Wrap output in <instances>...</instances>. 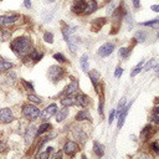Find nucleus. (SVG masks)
<instances>
[{"instance_id": "473e14b6", "label": "nucleus", "mask_w": 159, "mask_h": 159, "mask_svg": "<svg viewBox=\"0 0 159 159\" xmlns=\"http://www.w3.org/2000/svg\"><path fill=\"white\" fill-rule=\"evenodd\" d=\"M43 40H45L46 42L52 43V42H53V35H52L51 32H46V34L43 35Z\"/></svg>"}, {"instance_id": "f257e3e1", "label": "nucleus", "mask_w": 159, "mask_h": 159, "mask_svg": "<svg viewBox=\"0 0 159 159\" xmlns=\"http://www.w3.org/2000/svg\"><path fill=\"white\" fill-rule=\"evenodd\" d=\"M12 51L19 56H25L31 50V42L27 37H17L11 41L10 43Z\"/></svg>"}, {"instance_id": "4be33fe9", "label": "nucleus", "mask_w": 159, "mask_h": 159, "mask_svg": "<svg viewBox=\"0 0 159 159\" xmlns=\"http://www.w3.org/2000/svg\"><path fill=\"white\" fill-rule=\"evenodd\" d=\"M93 150H94V153H96L98 157H102L103 153H104L103 145H102L101 143H98V142H94V143H93Z\"/></svg>"}, {"instance_id": "aec40b11", "label": "nucleus", "mask_w": 159, "mask_h": 159, "mask_svg": "<svg viewBox=\"0 0 159 159\" xmlns=\"http://www.w3.org/2000/svg\"><path fill=\"white\" fill-rule=\"evenodd\" d=\"M76 119L77 120H87V119H91V116L88 113V111L83 109V111H80L76 116Z\"/></svg>"}, {"instance_id": "37998d69", "label": "nucleus", "mask_w": 159, "mask_h": 159, "mask_svg": "<svg viewBox=\"0 0 159 159\" xmlns=\"http://www.w3.org/2000/svg\"><path fill=\"white\" fill-rule=\"evenodd\" d=\"M48 155H50V153L45 152V153H40V154H39V158H47Z\"/></svg>"}, {"instance_id": "423d86ee", "label": "nucleus", "mask_w": 159, "mask_h": 159, "mask_svg": "<svg viewBox=\"0 0 159 159\" xmlns=\"http://www.w3.org/2000/svg\"><path fill=\"white\" fill-rule=\"evenodd\" d=\"M86 1L84 0H73L72 4V11L75 14H81L83 12V10H86Z\"/></svg>"}, {"instance_id": "ea45409f", "label": "nucleus", "mask_w": 159, "mask_h": 159, "mask_svg": "<svg viewBox=\"0 0 159 159\" xmlns=\"http://www.w3.org/2000/svg\"><path fill=\"white\" fill-rule=\"evenodd\" d=\"M98 112L99 114H103V102L99 101V106H98Z\"/></svg>"}, {"instance_id": "c03bdc74", "label": "nucleus", "mask_w": 159, "mask_h": 159, "mask_svg": "<svg viewBox=\"0 0 159 159\" xmlns=\"http://www.w3.org/2000/svg\"><path fill=\"white\" fill-rule=\"evenodd\" d=\"M153 120H154L155 123H159V114L154 113V114H153Z\"/></svg>"}, {"instance_id": "603ef678", "label": "nucleus", "mask_w": 159, "mask_h": 159, "mask_svg": "<svg viewBox=\"0 0 159 159\" xmlns=\"http://www.w3.org/2000/svg\"><path fill=\"white\" fill-rule=\"evenodd\" d=\"M53 157H55V158H58V157H60V158H61V153H60V152H58V153H56V154H55V155H53Z\"/></svg>"}, {"instance_id": "b1692460", "label": "nucleus", "mask_w": 159, "mask_h": 159, "mask_svg": "<svg viewBox=\"0 0 159 159\" xmlns=\"http://www.w3.org/2000/svg\"><path fill=\"white\" fill-rule=\"evenodd\" d=\"M67 114H68V111H67V108H63V109H61L60 112H58V114H57V117H56V120L57 122H62L66 117H67Z\"/></svg>"}, {"instance_id": "8fccbe9b", "label": "nucleus", "mask_w": 159, "mask_h": 159, "mask_svg": "<svg viewBox=\"0 0 159 159\" xmlns=\"http://www.w3.org/2000/svg\"><path fill=\"white\" fill-rule=\"evenodd\" d=\"M154 113H157V114H159V106H157V107H154Z\"/></svg>"}, {"instance_id": "f3484780", "label": "nucleus", "mask_w": 159, "mask_h": 159, "mask_svg": "<svg viewBox=\"0 0 159 159\" xmlns=\"http://www.w3.org/2000/svg\"><path fill=\"white\" fill-rule=\"evenodd\" d=\"M75 102H76V98H75L72 94H68L67 97H65V98L61 99V104L65 106V107L72 106V104H75Z\"/></svg>"}, {"instance_id": "a19ab883", "label": "nucleus", "mask_w": 159, "mask_h": 159, "mask_svg": "<svg viewBox=\"0 0 159 159\" xmlns=\"http://www.w3.org/2000/svg\"><path fill=\"white\" fill-rule=\"evenodd\" d=\"M152 148H153L154 152H157V153L159 152V145H158V143H153V144H152Z\"/></svg>"}, {"instance_id": "6ab92c4d", "label": "nucleus", "mask_w": 159, "mask_h": 159, "mask_svg": "<svg viewBox=\"0 0 159 159\" xmlns=\"http://www.w3.org/2000/svg\"><path fill=\"white\" fill-rule=\"evenodd\" d=\"M97 10V2L96 0H89L86 5V14H92L93 11Z\"/></svg>"}, {"instance_id": "39448f33", "label": "nucleus", "mask_w": 159, "mask_h": 159, "mask_svg": "<svg viewBox=\"0 0 159 159\" xmlns=\"http://www.w3.org/2000/svg\"><path fill=\"white\" fill-rule=\"evenodd\" d=\"M12 119H14V117H12L11 109H9V108H2V109H0V122H1V123H9V122H11Z\"/></svg>"}, {"instance_id": "393cba45", "label": "nucleus", "mask_w": 159, "mask_h": 159, "mask_svg": "<svg viewBox=\"0 0 159 159\" xmlns=\"http://www.w3.org/2000/svg\"><path fill=\"white\" fill-rule=\"evenodd\" d=\"M11 67H12V63L6 62V61L0 58V71H6V70H10Z\"/></svg>"}, {"instance_id": "7ed1b4c3", "label": "nucleus", "mask_w": 159, "mask_h": 159, "mask_svg": "<svg viewBox=\"0 0 159 159\" xmlns=\"http://www.w3.org/2000/svg\"><path fill=\"white\" fill-rule=\"evenodd\" d=\"M62 75H63V68L60 66H51L48 68V76L53 82L58 81L62 77Z\"/></svg>"}, {"instance_id": "a878e982", "label": "nucleus", "mask_w": 159, "mask_h": 159, "mask_svg": "<svg viewBox=\"0 0 159 159\" xmlns=\"http://www.w3.org/2000/svg\"><path fill=\"white\" fill-rule=\"evenodd\" d=\"M50 128H51V124H50V123H43V124H41V125L39 127L36 134H42V133H45V132H46L47 129H50Z\"/></svg>"}, {"instance_id": "72a5a7b5", "label": "nucleus", "mask_w": 159, "mask_h": 159, "mask_svg": "<svg viewBox=\"0 0 159 159\" xmlns=\"http://www.w3.org/2000/svg\"><path fill=\"white\" fill-rule=\"evenodd\" d=\"M53 58L57 60L58 62H66V57H65L62 53H55V55H53Z\"/></svg>"}, {"instance_id": "864d4df0", "label": "nucleus", "mask_w": 159, "mask_h": 159, "mask_svg": "<svg viewBox=\"0 0 159 159\" xmlns=\"http://www.w3.org/2000/svg\"><path fill=\"white\" fill-rule=\"evenodd\" d=\"M155 102H157V103H159V98H157V99H155Z\"/></svg>"}, {"instance_id": "f8f14e48", "label": "nucleus", "mask_w": 159, "mask_h": 159, "mask_svg": "<svg viewBox=\"0 0 159 159\" xmlns=\"http://www.w3.org/2000/svg\"><path fill=\"white\" fill-rule=\"evenodd\" d=\"M76 101H77V104L81 107H87L89 104V97L86 94H78L76 97Z\"/></svg>"}, {"instance_id": "dca6fc26", "label": "nucleus", "mask_w": 159, "mask_h": 159, "mask_svg": "<svg viewBox=\"0 0 159 159\" xmlns=\"http://www.w3.org/2000/svg\"><path fill=\"white\" fill-rule=\"evenodd\" d=\"M129 107H130V104L129 106H127V107H124V109L120 112V114L118 116V128H120L122 125H123V123H124V119H125V117H127V113H128V111H129Z\"/></svg>"}, {"instance_id": "c9c22d12", "label": "nucleus", "mask_w": 159, "mask_h": 159, "mask_svg": "<svg viewBox=\"0 0 159 159\" xmlns=\"http://www.w3.org/2000/svg\"><path fill=\"white\" fill-rule=\"evenodd\" d=\"M145 34L144 32H137V35H135V39H138V41H140V42H143L144 40H145Z\"/></svg>"}, {"instance_id": "bb28decb", "label": "nucleus", "mask_w": 159, "mask_h": 159, "mask_svg": "<svg viewBox=\"0 0 159 159\" xmlns=\"http://www.w3.org/2000/svg\"><path fill=\"white\" fill-rule=\"evenodd\" d=\"M142 25H144V26H150V27H159V19H154V20H152V21L143 22Z\"/></svg>"}, {"instance_id": "4468645a", "label": "nucleus", "mask_w": 159, "mask_h": 159, "mask_svg": "<svg viewBox=\"0 0 159 159\" xmlns=\"http://www.w3.org/2000/svg\"><path fill=\"white\" fill-rule=\"evenodd\" d=\"M73 135H75L76 139L81 140L82 143H84V140H86V138H87L86 133H84L81 128H75V129H73Z\"/></svg>"}, {"instance_id": "c85d7f7f", "label": "nucleus", "mask_w": 159, "mask_h": 159, "mask_svg": "<svg viewBox=\"0 0 159 159\" xmlns=\"http://www.w3.org/2000/svg\"><path fill=\"white\" fill-rule=\"evenodd\" d=\"M129 52H130V50H129V48L122 47V48H119V52H118V55H119L122 58H127V57H128V55H129Z\"/></svg>"}, {"instance_id": "cd10ccee", "label": "nucleus", "mask_w": 159, "mask_h": 159, "mask_svg": "<svg viewBox=\"0 0 159 159\" xmlns=\"http://www.w3.org/2000/svg\"><path fill=\"white\" fill-rule=\"evenodd\" d=\"M42 56H43V53L40 52V51H32V52H31V58H32L34 61H40V60L42 58Z\"/></svg>"}, {"instance_id": "f03ea898", "label": "nucleus", "mask_w": 159, "mask_h": 159, "mask_svg": "<svg viewBox=\"0 0 159 159\" xmlns=\"http://www.w3.org/2000/svg\"><path fill=\"white\" fill-rule=\"evenodd\" d=\"M22 114L30 119V120H35L39 116H40V109L36 107V106H32V104H25L22 107Z\"/></svg>"}, {"instance_id": "f704fd0d", "label": "nucleus", "mask_w": 159, "mask_h": 159, "mask_svg": "<svg viewBox=\"0 0 159 159\" xmlns=\"http://www.w3.org/2000/svg\"><path fill=\"white\" fill-rule=\"evenodd\" d=\"M29 101L30 102H34V103H40L41 102V99L39 98V97H36V96H34V94H29Z\"/></svg>"}, {"instance_id": "a18cd8bd", "label": "nucleus", "mask_w": 159, "mask_h": 159, "mask_svg": "<svg viewBox=\"0 0 159 159\" xmlns=\"http://www.w3.org/2000/svg\"><path fill=\"white\" fill-rule=\"evenodd\" d=\"M153 11H155V12H159V5H152V7H150Z\"/></svg>"}, {"instance_id": "4c0bfd02", "label": "nucleus", "mask_w": 159, "mask_h": 159, "mask_svg": "<svg viewBox=\"0 0 159 159\" xmlns=\"http://www.w3.org/2000/svg\"><path fill=\"white\" fill-rule=\"evenodd\" d=\"M22 84H24L29 91H34V87H32V84H31V83H29V82H26V81H24V80H22Z\"/></svg>"}, {"instance_id": "3c124183", "label": "nucleus", "mask_w": 159, "mask_h": 159, "mask_svg": "<svg viewBox=\"0 0 159 159\" xmlns=\"http://www.w3.org/2000/svg\"><path fill=\"white\" fill-rule=\"evenodd\" d=\"M52 149H53V148H51V147H48V148L46 149V152H47V153H51V152H52Z\"/></svg>"}, {"instance_id": "412c9836", "label": "nucleus", "mask_w": 159, "mask_h": 159, "mask_svg": "<svg viewBox=\"0 0 159 159\" xmlns=\"http://www.w3.org/2000/svg\"><path fill=\"white\" fill-rule=\"evenodd\" d=\"M75 30H76V26H66V27H63V30H62V34H63V37L67 40L73 32H75Z\"/></svg>"}, {"instance_id": "9b49d317", "label": "nucleus", "mask_w": 159, "mask_h": 159, "mask_svg": "<svg viewBox=\"0 0 159 159\" xmlns=\"http://www.w3.org/2000/svg\"><path fill=\"white\" fill-rule=\"evenodd\" d=\"M78 89V82L75 80V81H72L66 88H65V91L62 92V94H66V96H68V94H72L73 92H76Z\"/></svg>"}, {"instance_id": "6e6552de", "label": "nucleus", "mask_w": 159, "mask_h": 159, "mask_svg": "<svg viewBox=\"0 0 159 159\" xmlns=\"http://www.w3.org/2000/svg\"><path fill=\"white\" fill-rule=\"evenodd\" d=\"M19 15H11V16H0V26H9L14 24L16 20H19Z\"/></svg>"}, {"instance_id": "ddd939ff", "label": "nucleus", "mask_w": 159, "mask_h": 159, "mask_svg": "<svg viewBox=\"0 0 159 159\" xmlns=\"http://www.w3.org/2000/svg\"><path fill=\"white\" fill-rule=\"evenodd\" d=\"M67 43H68V46H70V50L75 53L76 52V50H77V43H78V39L76 37V36H73V35H71L68 39H67Z\"/></svg>"}, {"instance_id": "9d476101", "label": "nucleus", "mask_w": 159, "mask_h": 159, "mask_svg": "<svg viewBox=\"0 0 159 159\" xmlns=\"http://www.w3.org/2000/svg\"><path fill=\"white\" fill-rule=\"evenodd\" d=\"M56 111H57V106H56V104H50V106L42 112L41 118H42V119H48L51 116H53V114L56 113Z\"/></svg>"}, {"instance_id": "58836bf2", "label": "nucleus", "mask_w": 159, "mask_h": 159, "mask_svg": "<svg viewBox=\"0 0 159 159\" xmlns=\"http://www.w3.org/2000/svg\"><path fill=\"white\" fill-rule=\"evenodd\" d=\"M122 72H123V70H122L120 67H117V68H116V72H114V76H116V77H119V76L122 75Z\"/></svg>"}, {"instance_id": "0eeeda50", "label": "nucleus", "mask_w": 159, "mask_h": 159, "mask_svg": "<svg viewBox=\"0 0 159 159\" xmlns=\"http://www.w3.org/2000/svg\"><path fill=\"white\" fill-rule=\"evenodd\" d=\"M36 127L35 125H29L27 129H26V133H25V142L26 144H30L32 142V139L35 138L36 135Z\"/></svg>"}, {"instance_id": "c756f323", "label": "nucleus", "mask_w": 159, "mask_h": 159, "mask_svg": "<svg viewBox=\"0 0 159 159\" xmlns=\"http://www.w3.org/2000/svg\"><path fill=\"white\" fill-rule=\"evenodd\" d=\"M150 132H152V127H150V125H147V127H145V128L142 130V138L148 139V138H149Z\"/></svg>"}, {"instance_id": "09e8293b", "label": "nucleus", "mask_w": 159, "mask_h": 159, "mask_svg": "<svg viewBox=\"0 0 159 159\" xmlns=\"http://www.w3.org/2000/svg\"><path fill=\"white\" fill-rule=\"evenodd\" d=\"M132 1H133V5H134L135 7H139V4H140L139 0H132Z\"/></svg>"}, {"instance_id": "de8ad7c7", "label": "nucleus", "mask_w": 159, "mask_h": 159, "mask_svg": "<svg viewBox=\"0 0 159 159\" xmlns=\"http://www.w3.org/2000/svg\"><path fill=\"white\" fill-rule=\"evenodd\" d=\"M24 4H25V6L29 9V7H31V1L30 0H24Z\"/></svg>"}, {"instance_id": "79ce46f5", "label": "nucleus", "mask_w": 159, "mask_h": 159, "mask_svg": "<svg viewBox=\"0 0 159 159\" xmlns=\"http://www.w3.org/2000/svg\"><path fill=\"white\" fill-rule=\"evenodd\" d=\"M7 149V147H6V144L2 142V143H0V152H5Z\"/></svg>"}, {"instance_id": "1a4fd4ad", "label": "nucleus", "mask_w": 159, "mask_h": 159, "mask_svg": "<svg viewBox=\"0 0 159 159\" xmlns=\"http://www.w3.org/2000/svg\"><path fill=\"white\" fill-rule=\"evenodd\" d=\"M63 150H65L66 154L73 155V154L78 150V145H77L75 142H67V143L65 144V147H63Z\"/></svg>"}, {"instance_id": "a211bd4d", "label": "nucleus", "mask_w": 159, "mask_h": 159, "mask_svg": "<svg viewBox=\"0 0 159 159\" xmlns=\"http://www.w3.org/2000/svg\"><path fill=\"white\" fill-rule=\"evenodd\" d=\"M103 24H104V19L103 17H101V19H94L93 21H92V30L93 31H98L102 26H103Z\"/></svg>"}, {"instance_id": "5fc2aeb1", "label": "nucleus", "mask_w": 159, "mask_h": 159, "mask_svg": "<svg viewBox=\"0 0 159 159\" xmlns=\"http://www.w3.org/2000/svg\"><path fill=\"white\" fill-rule=\"evenodd\" d=\"M157 71H159V66H158V67H157Z\"/></svg>"}, {"instance_id": "7c9ffc66", "label": "nucleus", "mask_w": 159, "mask_h": 159, "mask_svg": "<svg viewBox=\"0 0 159 159\" xmlns=\"http://www.w3.org/2000/svg\"><path fill=\"white\" fill-rule=\"evenodd\" d=\"M143 63H144V61H140V62L134 67V70H133V71H132V73H130V75H132V77H134V76H135V75H137V73L143 68Z\"/></svg>"}, {"instance_id": "2eb2a0df", "label": "nucleus", "mask_w": 159, "mask_h": 159, "mask_svg": "<svg viewBox=\"0 0 159 159\" xmlns=\"http://www.w3.org/2000/svg\"><path fill=\"white\" fill-rule=\"evenodd\" d=\"M99 77H101V75H99V72H98V71H96V70L89 71V78H91V81H92V83H93L94 88H97V84H98Z\"/></svg>"}, {"instance_id": "2f4dec72", "label": "nucleus", "mask_w": 159, "mask_h": 159, "mask_svg": "<svg viewBox=\"0 0 159 159\" xmlns=\"http://www.w3.org/2000/svg\"><path fill=\"white\" fill-rule=\"evenodd\" d=\"M124 103H125V98L123 97V98L120 99V102L118 103V107H117V116H119V114H120V112L124 109Z\"/></svg>"}, {"instance_id": "20e7f679", "label": "nucleus", "mask_w": 159, "mask_h": 159, "mask_svg": "<svg viewBox=\"0 0 159 159\" xmlns=\"http://www.w3.org/2000/svg\"><path fill=\"white\" fill-rule=\"evenodd\" d=\"M113 50H114V43L113 42H107V43L102 45L98 48V55L101 57H107L113 52Z\"/></svg>"}, {"instance_id": "e433bc0d", "label": "nucleus", "mask_w": 159, "mask_h": 159, "mask_svg": "<svg viewBox=\"0 0 159 159\" xmlns=\"http://www.w3.org/2000/svg\"><path fill=\"white\" fill-rule=\"evenodd\" d=\"M154 65H155V60H150V62H148V63H147V66H145V68H144V70H145V71H148V70H149V68H152Z\"/></svg>"}, {"instance_id": "49530a36", "label": "nucleus", "mask_w": 159, "mask_h": 159, "mask_svg": "<svg viewBox=\"0 0 159 159\" xmlns=\"http://www.w3.org/2000/svg\"><path fill=\"white\" fill-rule=\"evenodd\" d=\"M113 118H114V111H112V113L109 114V119H108V122H109V124L112 123V120H113Z\"/></svg>"}, {"instance_id": "5701e85b", "label": "nucleus", "mask_w": 159, "mask_h": 159, "mask_svg": "<svg viewBox=\"0 0 159 159\" xmlns=\"http://www.w3.org/2000/svg\"><path fill=\"white\" fill-rule=\"evenodd\" d=\"M80 62H81V67H82V70H83V71H87V70H88V55L84 53V55L81 57Z\"/></svg>"}]
</instances>
